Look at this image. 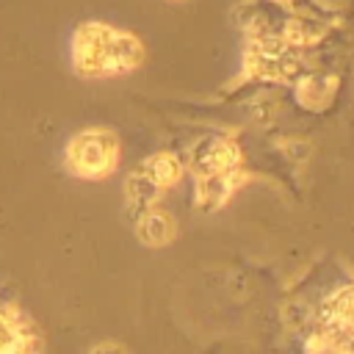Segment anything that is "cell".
Instances as JSON below:
<instances>
[{"mask_svg": "<svg viewBox=\"0 0 354 354\" xmlns=\"http://www.w3.org/2000/svg\"><path fill=\"white\" fill-rule=\"evenodd\" d=\"M72 64L86 77L122 75L141 64V41L105 22H83L72 36Z\"/></svg>", "mask_w": 354, "mask_h": 354, "instance_id": "1", "label": "cell"}, {"mask_svg": "<svg viewBox=\"0 0 354 354\" xmlns=\"http://www.w3.org/2000/svg\"><path fill=\"white\" fill-rule=\"evenodd\" d=\"M119 163V141L105 127H88L69 138L66 166L83 180H102Z\"/></svg>", "mask_w": 354, "mask_h": 354, "instance_id": "2", "label": "cell"}, {"mask_svg": "<svg viewBox=\"0 0 354 354\" xmlns=\"http://www.w3.org/2000/svg\"><path fill=\"white\" fill-rule=\"evenodd\" d=\"M41 343L30 321L14 310L0 304V354H39Z\"/></svg>", "mask_w": 354, "mask_h": 354, "instance_id": "3", "label": "cell"}, {"mask_svg": "<svg viewBox=\"0 0 354 354\" xmlns=\"http://www.w3.org/2000/svg\"><path fill=\"white\" fill-rule=\"evenodd\" d=\"M136 232H138V238L147 246H166L174 238L177 227H174V218L169 213H163V210H147L141 216Z\"/></svg>", "mask_w": 354, "mask_h": 354, "instance_id": "4", "label": "cell"}, {"mask_svg": "<svg viewBox=\"0 0 354 354\" xmlns=\"http://www.w3.org/2000/svg\"><path fill=\"white\" fill-rule=\"evenodd\" d=\"M138 174L147 180V183H152L155 188H169V185H174L177 180H180V174H183V166H180V160L174 158V155H152V158H147L144 163H141V169H138Z\"/></svg>", "mask_w": 354, "mask_h": 354, "instance_id": "5", "label": "cell"}, {"mask_svg": "<svg viewBox=\"0 0 354 354\" xmlns=\"http://www.w3.org/2000/svg\"><path fill=\"white\" fill-rule=\"evenodd\" d=\"M238 163V149L230 141H210L202 155V174H224Z\"/></svg>", "mask_w": 354, "mask_h": 354, "instance_id": "6", "label": "cell"}, {"mask_svg": "<svg viewBox=\"0 0 354 354\" xmlns=\"http://www.w3.org/2000/svg\"><path fill=\"white\" fill-rule=\"evenodd\" d=\"M232 191V183H230V174H202V180L196 183V202L205 205V207H216L221 205Z\"/></svg>", "mask_w": 354, "mask_h": 354, "instance_id": "7", "label": "cell"}, {"mask_svg": "<svg viewBox=\"0 0 354 354\" xmlns=\"http://www.w3.org/2000/svg\"><path fill=\"white\" fill-rule=\"evenodd\" d=\"M88 354H127V348L122 343H113V340H105V343H97Z\"/></svg>", "mask_w": 354, "mask_h": 354, "instance_id": "8", "label": "cell"}, {"mask_svg": "<svg viewBox=\"0 0 354 354\" xmlns=\"http://www.w3.org/2000/svg\"><path fill=\"white\" fill-rule=\"evenodd\" d=\"M171 3H183V0H171Z\"/></svg>", "mask_w": 354, "mask_h": 354, "instance_id": "9", "label": "cell"}]
</instances>
